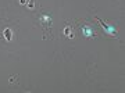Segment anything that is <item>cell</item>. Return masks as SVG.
Here are the masks:
<instances>
[{"mask_svg":"<svg viewBox=\"0 0 125 93\" xmlns=\"http://www.w3.org/2000/svg\"><path fill=\"white\" fill-rule=\"evenodd\" d=\"M96 21L103 27V29L106 31V33H109V35H115V28L113 27V25H107V24H104L103 21H100L99 18H96Z\"/></svg>","mask_w":125,"mask_h":93,"instance_id":"cell-1","label":"cell"},{"mask_svg":"<svg viewBox=\"0 0 125 93\" xmlns=\"http://www.w3.org/2000/svg\"><path fill=\"white\" fill-rule=\"evenodd\" d=\"M82 33H83V36L85 38H92L93 36V32H92V29L89 28V27H82Z\"/></svg>","mask_w":125,"mask_h":93,"instance_id":"cell-2","label":"cell"},{"mask_svg":"<svg viewBox=\"0 0 125 93\" xmlns=\"http://www.w3.org/2000/svg\"><path fill=\"white\" fill-rule=\"evenodd\" d=\"M64 35H65V36H68V38H74V35H72V29H71V27H70V25H67V27H65V28H64Z\"/></svg>","mask_w":125,"mask_h":93,"instance_id":"cell-3","label":"cell"},{"mask_svg":"<svg viewBox=\"0 0 125 93\" xmlns=\"http://www.w3.org/2000/svg\"><path fill=\"white\" fill-rule=\"evenodd\" d=\"M3 36H4V39L7 40V42H10L11 40V31L7 28V29H4V33H3Z\"/></svg>","mask_w":125,"mask_h":93,"instance_id":"cell-4","label":"cell"},{"mask_svg":"<svg viewBox=\"0 0 125 93\" xmlns=\"http://www.w3.org/2000/svg\"><path fill=\"white\" fill-rule=\"evenodd\" d=\"M40 19H42L43 22H47V21H50V17L49 16H42L40 17Z\"/></svg>","mask_w":125,"mask_h":93,"instance_id":"cell-5","label":"cell"},{"mask_svg":"<svg viewBox=\"0 0 125 93\" xmlns=\"http://www.w3.org/2000/svg\"><path fill=\"white\" fill-rule=\"evenodd\" d=\"M16 75H13V77H10V79H8V81H10V83H11V82H14V81H16Z\"/></svg>","mask_w":125,"mask_h":93,"instance_id":"cell-6","label":"cell"}]
</instances>
